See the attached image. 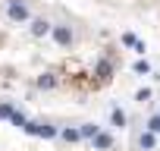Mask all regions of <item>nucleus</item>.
Returning a JSON list of instances; mask_svg holds the SVG:
<instances>
[{
  "label": "nucleus",
  "mask_w": 160,
  "mask_h": 151,
  "mask_svg": "<svg viewBox=\"0 0 160 151\" xmlns=\"http://www.w3.org/2000/svg\"><path fill=\"white\" fill-rule=\"evenodd\" d=\"M10 16H13V19H25L28 13H25V10H22L19 3H10Z\"/></svg>",
  "instance_id": "f257e3e1"
},
{
  "label": "nucleus",
  "mask_w": 160,
  "mask_h": 151,
  "mask_svg": "<svg viewBox=\"0 0 160 151\" xmlns=\"http://www.w3.org/2000/svg\"><path fill=\"white\" fill-rule=\"evenodd\" d=\"M53 35H57V41H60V44H69V38H72V35H69V29H57Z\"/></svg>",
  "instance_id": "f03ea898"
},
{
  "label": "nucleus",
  "mask_w": 160,
  "mask_h": 151,
  "mask_svg": "<svg viewBox=\"0 0 160 151\" xmlns=\"http://www.w3.org/2000/svg\"><path fill=\"white\" fill-rule=\"evenodd\" d=\"M38 85H41V88H53V85H57V79H53V76H41Z\"/></svg>",
  "instance_id": "7ed1b4c3"
}]
</instances>
